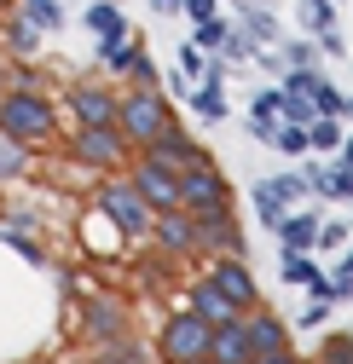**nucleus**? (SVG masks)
Masks as SVG:
<instances>
[{
  "instance_id": "15",
  "label": "nucleus",
  "mask_w": 353,
  "mask_h": 364,
  "mask_svg": "<svg viewBox=\"0 0 353 364\" xmlns=\"http://www.w3.org/2000/svg\"><path fill=\"white\" fill-rule=\"evenodd\" d=\"M243 330H249V347H255V353H284V347H290V324H284L278 312H255V306H249Z\"/></svg>"
},
{
  "instance_id": "30",
  "label": "nucleus",
  "mask_w": 353,
  "mask_h": 364,
  "mask_svg": "<svg viewBox=\"0 0 353 364\" xmlns=\"http://www.w3.org/2000/svg\"><path fill=\"white\" fill-rule=\"evenodd\" d=\"M313 278H319V266L307 260V255H284V284H301V289H307Z\"/></svg>"
},
{
  "instance_id": "42",
  "label": "nucleus",
  "mask_w": 353,
  "mask_h": 364,
  "mask_svg": "<svg viewBox=\"0 0 353 364\" xmlns=\"http://www.w3.org/2000/svg\"><path fill=\"white\" fill-rule=\"evenodd\" d=\"M0 6H18V0H0Z\"/></svg>"
},
{
  "instance_id": "3",
  "label": "nucleus",
  "mask_w": 353,
  "mask_h": 364,
  "mask_svg": "<svg viewBox=\"0 0 353 364\" xmlns=\"http://www.w3.org/2000/svg\"><path fill=\"white\" fill-rule=\"evenodd\" d=\"M99 203V214L116 225V232L127 237V243H139V237H151V208L139 203V191L134 186H127V179H110V186L93 197Z\"/></svg>"
},
{
  "instance_id": "39",
  "label": "nucleus",
  "mask_w": 353,
  "mask_h": 364,
  "mask_svg": "<svg viewBox=\"0 0 353 364\" xmlns=\"http://www.w3.org/2000/svg\"><path fill=\"white\" fill-rule=\"evenodd\" d=\"M249 364H295V353H290V347H284V353H255Z\"/></svg>"
},
{
  "instance_id": "23",
  "label": "nucleus",
  "mask_w": 353,
  "mask_h": 364,
  "mask_svg": "<svg viewBox=\"0 0 353 364\" xmlns=\"http://www.w3.org/2000/svg\"><path fill=\"white\" fill-rule=\"evenodd\" d=\"M18 12H23V23H35L41 35H53V29L64 23V0H18Z\"/></svg>"
},
{
  "instance_id": "38",
  "label": "nucleus",
  "mask_w": 353,
  "mask_h": 364,
  "mask_svg": "<svg viewBox=\"0 0 353 364\" xmlns=\"http://www.w3.org/2000/svg\"><path fill=\"white\" fill-rule=\"evenodd\" d=\"M313 41H319V47H325V53H336V58H342V53H347V41H342V35H336V29H319V35H313Z\"/></svg>"
},
{
  "instance_id": "19",
  "label": "nucleus",
  "mask_w": 353,
  "mask_h": 364,
  "mask_svg": "<svg viewBox=\"0 0 353 364\" xmlns=\"http://www.w3.org/2000/svg\"><path fill=\"white\" fill-rule=\"evenodd\" d=\"M122 330H127V312L93 295V306H87V341H110V336H122Z\"/></svg>"
},
{
  "instance_id": "7",
  "label": "nucleus",
  "mask_w": 353,
  "mask_h": 364,
  "mask_svg": "<svg viewBox=\"0 0 353 364\" xmlns=\"http://www.w3.org/2000/svg\"><path fill=\"white\" fill-rule=\"evenodd\" d=\"M127 186L139 191V203H145L151 214H157V208H180V186H174V173H168L162 162H151V156H139V162H134Z\"/></svg>"
},
{
  "instance_id": "21",
  "label": "nucleus",
  "mask_w": 353,
  "mask_h": 364,
  "mask_svg": "<svg viewBox=\"0 0 353 364\" xmlns=\"http://www.w3.org/2000/svg\"><path fill=\"white\" fill-rule=\"evenodd\" d=\"M87 29H93L99 41H122L127 35V18L110 6V0H93V6H87Z\"/></svg>"
},
{
  "instance_id": "34",
  "label": "nucleus",
  "mask_w": 353,
  "mask_h": 364,
  "mask_svg": "<svg viewBox=\"0 0 353 364\" xmlns=\"http://www.w3.org/2000/svg\"><path fill=\"white\" fill-rule=\"evenodd\" d=\"M284 64H313V41H284Z\"/></svg>"
},
{
  "instance_id": "40",
  "label": "nucleus",
  "mask_w": 353,
  "mask_h": 364,
  "mask_svg": "<svg viewBox=\"0 0 353 364\" xmlns=\"http://www.w3.org/2000/svg\"><path fill=\"white\" fill-rule=\"evenodd\" d=\"M151 6H157V12H180V0H151Z\"/></svg>"
},
{
  "instance_id": "35",
  "label": "nucleus",
  "mask_w": 353,
  "mask_h": 364,
  "mask_svg": "<svg viewBox=\"0 0 353 364\" xmlns=\"http://www.w3.org/2000/svg\"><path fill=\"white\" fill-rule=\"evenodd\" d=\"M313 243H330V249H342V243H347V220H330V225H325V232H319Z\"/></svg>"
},
{
  "instance_id": "36",
  "label": "nucleus",
  "mask_w": 353,
  "mask_h": 364,
  "mask_svg": "<svg viewBox=\"0 0 353 364\" xmlns=\"http://www.w3.org/2000/svg\"><path fill=\"white\" fill-rule=\"evenodd\" d=\"M325 318H330V301H313V306H307V312H301V330H319V324H325Z\"/></svg>"
},
{
  "instance_id": "11",
  "label": "nucleus",
  "mask_w": 353,
  "mask_h": 364,
  "mask_svg": "<svg viewBox=\"0 0 353 364\" xmlns=\"http://www.w3.org/2000/svg\"><path fill=\"white\" fill-rule=\"evenodd\" d=\"M64 105H70L75 127H110L116 122V99L105 93V87H93V81H75L64 93Z\"/></svg>"
},
{
  "instance_id": "24",
  "label": "nucleus",
  "mask_w": 353,
  "mask_h": 364,
  "mask_svg": "<svg viewBox=\"0 0 353 364\" xmlns=\"http://www.w3.org/2000/svg\"><path fill=\"white\" fill-rule=\"evenodd\" d=\"M23 173H29V156H23V145L0 133V186H12V179H23Z\"/></svg>"
},
{
  "instance_id": "1",
  "label": "nucleus",
  "mask_w": 353,
  "mask_h": 364,
  "mask_svg": "<svg viewBox=\"0 0 353 364\" xmlns=\"http://www.w3.org/2000/svg\"><path fill=\"white\" fill-rule=\"evenodd\" d=\"M0 133L18 145H53L58 139V110L47 93H35V87H0Z\"/></svg>"
},
{
  "instance_id": "16",
  "label": "nucleus",
  "mask_w": 353,
  "mask_h": 364,
  "mask_svg": "<svg viewBox=\"0 0 353 364\" xmlns=\"http://www.w3.org/2000/svg\"><path fill=\"white\" fill-rule=\"evenodd\" d=\"M186 295H191V301H186V312H197L203 324H226V318H238V306H232L226 295L214 289V278H197Z\"/></svg>"
},
{
  "instance_id": "12",
  "label": "nucleus",
  "mask_w": 353,
  "mask_h": 364,
  "mask_svg": "<svg viewBox=\"0 0 353 364\" xmlns=\"http://www.w3.org/2000/svg\"><path fill=\"white\" fill-rule=\"evenodd\" d=\"M209 278H214V289L226 295V301H232L238 312H249V306L260 301V295H255V278H249V266H243V255H220Z\"/></svg>"
},
{
  "instance_id": "13",
  "label": "nucleus",
  "mask_w": 353,
  "mask_h": 364,
  "mask_svg": "<svg viewBox=\"0 0 353 364\" xmlns=\"http://www.w3.org/2000/svg\"><path fill=\"white\" fill-rule=\"evenodd\" d=\"M151 237L168 249V255H197V225L186 208H157L151 214Z\"/></svg>"
},
{
  "instance_id": "27",
  "label": "nucleus",
  "mask_w": 353,
  "mask_h": 364,
  "mask_svg": "<svg viewBox=\"0 0 353 364\" xmlns=\"http://www.w3.org/2000/svg\"><path fill=\"white\" fill-rule=\"evenodd\" d=\"M273 151H284V156H307V127L278 122V133H273Z\"/></svg>"
},
{
  "instance_id": "6",
  "label": "nucleus",
  "mask_w": 353,
  "mask_h": 364,
  "mask_svg": "<svg viewBox=\"0 0 353 364\" xmlns=\"http://www.w3.org/2000/svg\"><path fill=\"white\" fill-rule=\"evenodd\" d=\"M209 330H214V324H203L197 312H174L168 324H162V341H157V353H162L168 364L209 358Z\"/></svg>"
},
{
  "instance_id": "17",
  "label": "nucleus",
  "mask_w": 353,
  "mask_h": 364,
  "mask_svg": "<svg viewBox=\"0 0 353 364\" xmlns=\"http://www.w3.org/2000/svg\"><path fill=\"white\" fill-rule=\"evenodd\" d=\"M273 237H278L284 255H307V249H319V243H313V237H319V220H313V214H284V220L273 225Z\"/></svg>"
},
{
  "instance_id": "2",
  "label": "nucleus",
  "mask_w": 353,
  "mask_h": 364,
  "mask_svg": "<svg viewBox=\"0 0 353 364\" xmlns=\"http://www.w3.org/2000/svg\"><path fill=\"white\" fill-rule=\"evenodd\" d=\"M162 127H174V110H168V99H162V87H134L127 99H116V133L127 145H151Z\"/></svg>"
},
{
  "instance_id": "41",
  "label": "nucleus",
  "mask_w": 353,
  "mask_h": 364,
  "mask_svg": "<svg viewBox=\"0 0 353 364\" xmlns=\"http://www.w3.org/2000/svg\"><path fill=\"white\" fill-rule=\"evenodd\" d=\"M186 364H214V358H186Z\"/></svg>"
},
{
  "instance_id": "26",
  "label": "nucleus",
  "mask_w": 353,
  "mask_h": 364,
  "mask_svg": "<svg viewBox=\"0 0 353 364\" xmlns=\"http://www.w3.org/2000/svg\"><path fill=\"white\" fill-rule=\"evenodd\" d=\"M203 70H209V58H203V53L191 47V41H180V75H174V87L186 93V87H191V81H197Z\"/></svg>"
},
{
  "instance_id": "29",
  "label": "nucleus",
  "mask_w": 353,
  "mask_h": 364,
  "mask_svg": "<svg viewBox=\"0 0 353 364\" xmlns=\"http://www.w3.org/2000/svg\"><path fill=\"white\" fill-rule=\"evenodd\" d=\"M220 41H226V18H203L191 47H197V53H220Z\"/></svg>"
},
{
  "instance_id": "22",
  "label": "nucleus",
  "mask_w": 353,
  "mask_h": 364,
  "mask_svg": "<svg viewBox=\"0 0 353 364\" xmlns=\"http://www.w3.org/2000/svg\"><path fill=\"white\" fill-rule=\"evenodd\" d=\"M347 133H342V116H313L307 122V151H342Z\"/></svg>"
},
{
  "instance_id": "28",
  "label": "nucleus",
  "mask_w": 353,
  "mask_h": 364,
  "mask_svg": "<svg viewBox=\"0 0 353 364\" xmlns=\"http://www.w3.org/2000/svg\"><path fill=\"white\" fill-rule=\"evenodd\" d=\"M325 284H330V301H336V306H347V295H353V260H347V255L336 260V272H330Z\"/></svg>"
},
{
  "instance_id": "5",
  "label": "nucleus",
  "mask_w": 353,
  "mask_h": 364,
  "mask_svg": "<svg viewBox=\"0 0 353 364\" xmlns=\"http://www.w3.org/2000/svg\"><path fill=\"white\" fill-rule=\"evenodd\" d=\"M127 151H134V145L116 133V122H110V127H75V139H70V156H75L81 168H99V173L122 168Z\"/></svg>"
},
{
  "instance_id": "4",
  "label": "nucleus",
  "mask_w": 353,
  "mask_h": 364,
  "mask_svg": "<svg viewBox=\"0 0 353 364\" xmlns=\"http://www.w3.org/2000/svg\"><path fill=\"white\" fill-rule=\"evenodd\" d=\"M174 186H180V208H186V214L232 208V191H226V179L214 173V162H197V168H186V173H174Z\"/></svg>"
},
{
  "instance_id": "14",
  "label": "nucleus",
  "mask_w": 353,
  "mask_h": 364,
  "mask_svg": "<svg viewBox=\"0 0 353 364\" xmlns=\"http://www.w3.org/2000/svg\"><path fill=\"white\" fill-rule=\"evenodd\" d=\"M209 358H214V364H249V358H255V347H249V330H243V312L209 330Z\"/></svg>"
},
{
  "instance_id": "31",
  "label": "nucleus",
  "mask_w": 353,
  "mask_h": 364,
  "mask_svg": "<svg viewBox=\"0 0 353 364\" xmlns=\"http://www.w3.org/2000/svg\"><path fill=\"white\" fill-rule=\"evenodd\" d=\"M278 110H284V93H278V87H267V93L255 99V116H249V122H278Z\"/></svg>"
},
{
  "instance_id": "10",
  "label": "nucleus",
  "mask_w": 353,
  "mask_h": 364,
  "mask_svg": "<svg viewBox=\"0 0 353 364\" xmlns=\"http://www.w3.org/2000/svg\"><path fill=\"white\" fill-rule=\"evenodd\" d=\"M295 197H307L295 173H278V179H255V214H260V225L273 232V225L290 214V203H295Z\"/></svg>"
},
{
  "instance_id": "33",
  "label": "nucleus",
  "mask_w": 353,
  "mask_h": 364,
  "mask_svg": "<svg viewBox=\"0 0 353 364\" xmlns=\"http://www.w3.org/2000/svg\"><path fill=\"white\" fill-rule=\"evenodd\" d=\"M319 364H353V341L347 336H330V347L319 353Z\"/></svg>"
},
{
  "instance_id": "32",
  "label": "nucleus",
  "mask_w": 353,
  "mask_h": 364,
  "mask_svg": "<svg viewBox=\"0 0 353 364\" xmlns=\"http://www.w3.org/2000/svg\"><path fill=\"white\" fill-rule=\"evenodd\" d=\"M6 35H12V47H18V53H35V47H41V29H35V23H23V18H12V29H6Z\"/></svg>"
},
{
  "instance_id": "20",
  "label": "nucleus",
  "mask_w": 353,
  "mask_h": 364,
  "mask_svg": "<svg viewBox=\"0 0 353 364\" xmlns=\"http://www.w3.org/2000/svg\"><path fill=\"white\" fill-rule=\"evenodd\" d=\"M93 364H151V353H145V347H139L134 336L122 330V336H110V341H99V358H93Z\"/></svg>"
},
{
  "instance_id": "25",
  "label": "nucleus",
  "mask_w": 353,
  "mask_h": 364,
  "mask_svg": "<svg viewBox=\"0 0 353 364\" xmlns=\"http://www.w3.org/2000/svg\"><path fill=\"white\" fill-rule=\"evenodd\" d=\"M243 35L255 41V47H273V41H278V18L267 6H255V12H243Z\"/></svg>"
},
{
  "instance_id": "9",
  "label": "nucleus",
  "mask_w": 353,
  "mask_h": 364,
  "mask_svg": "<svg viewBox=\"0 0 353 364\" xmlns=\"http://www.w3.org/2000/svg\"><path fill=\"white\" fill-rule=\"evenodd\" d=\"M145 156H151V162H162L168 173H186V168H197V162H209V151H203L197 139H186L180 127H162L157 139L145 145Z\"/></svg>"
},
{
  "instance_id": "37",
  "label": "nucleus",
  "mask_w": 353,
  "mask_h": 364,
  "mask_svg": "<svg viewBox=\"0 0 353 364\" xmlns=\"http://www.w3.org/2000/svg\"><path fill=\"white\" fill-rule=\"evenodd\" d=\"M180 12H186L191 23H203V18H214V0H180Z\"/></svg>"
},
{
  "instance_id": "18",
  "label": "nucleus",
  "mask_w": 353,
  "mask_h": 364,
  "mask_svg": "<svg viewBox=\"0 0 353 364\" xmlns=\"http://www.w3.org/2000/svg\"><path fill=\"white\" fill-rule=\"evenodd\" d=\"M186 105H191L203 122H226V81L203 75V87H186Z\"/></svg>"
},
{
  "instance_id": "8",
  "label": "nucleus",
  "mask_w": 353,
  "mask_h": 364,
  "mask_svg": "<svg viewBox=\"0 0 353 364\" xmlns=\"http://www.w3.org/2000/svg\"><path fill=\"white\" fill-rule=\"evenodd\" d=\"M197 225V255L214 249V255H243V225L232 220V208H214V214H191Z\"/></svg>"
}]
</instances>
